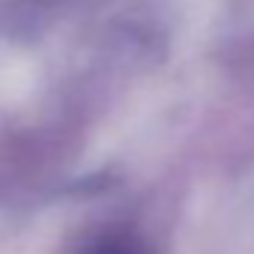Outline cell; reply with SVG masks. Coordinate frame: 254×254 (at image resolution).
I'll return each instance as SVG.
<instances>
[{
	"mask_svg": "<svg viewBox=\"0 0 254 254\" xmlns=\"http://www.w3.org/2000/svg\"><path fill=\"white\" fill-rule=\"evenodd\" d=\"M96 254H132V251H126L123 245H108V248H102V251H96Z\"/></svg>",
	"mask_w": 254,
	"mask_h": 254,
	"instance_id": "cell-1",
	"label": "cell"
}]
</instances>
